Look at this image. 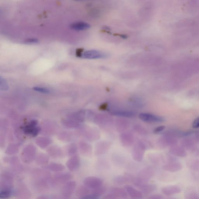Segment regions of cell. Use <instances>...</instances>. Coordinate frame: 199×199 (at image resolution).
Masks as SVG:
<instances>
[{"mask_svg":"<svg viewBox=\"0 0 199 199\" xmlns=\"http://www.w3.org/2000/svg\"><path fill=\"white\" fill-rule=\"evenodd\" d=\"M145 149L146 147L143 143L141 142L137 143L134 147L132 151V157L133 159L139 162L142 161Z\"/></svg>","mask_w":199,"mask_h":199,"instance_id":"6da1fadb","label":"cell"},{"mask_svg":"<svg viewBox=\"0 0 199 199\" xmlns=\"http://www.w3.org/2000/svg\"><path fill=\"white\" fill-rule=\"evenodd\" d=\"M177 142V140L175 137H173L165 133L159 139L158 144L161 147H165L175 145Z\"/></svg>","mask_w":199,"mask_h":199,"instance_id":"7a4b0ae2","label":"cell"},{"mask_svg":"<svg viewBox=\"0 0 199 199\" xmlns=\"http://www.w3.org/2000/svg\"><path fill=\"white\" fill-rule=\"evenodd\" d=\"M103 184V181L101 178L95 177H87L84 180L85 186L92 189L100 187Z\"/></svg>","mask_w":199,"mask_h":199,"instance_id":"3957f363","label":"cell"},{"mask_svg":"<svg viewBox=\"0 0 199 199\" xmlns=\"http://www.w3.org/2000/svg\"><path fill=\"white\" fill-rule=\"evenodd\" d=\"M38 124V121L35 120L32 121L28 125L24 128V133L25 134L31 135L33 137L36 136L41 130L40 127H37Z\"/></svg>","mask_w":199,"mask_h":199,"instance_id":"277c9868","label":"cell"},{"mask_svg":"<svg viewBox=\"0 0 199 199\" xmlns=\"http://www.w3.org/2000/svg\"><path fill=\"white\" fill-rule=\"evenodd\" d=\"M36 149L33 145H29L25 148L21 153V157L24 161L29 162L32 161L35 156Z\"/></svg>","mask_w":199,"mask_h":199,"instance_id":"5b68a950","label":"cell"},{"mask_svg":"<svg viewBox=\"0 0 199 199\" xmlns=\"http://www.w3.org/2000/svg\"><path fill=\"white\" fill-rule=\"evenodd\" d=\"M139 118L141 120L146 122H161L164 120L162 117L149 113H140Z\"/></svg>","mask_w":199,"mask_h":199,"instance_id":"8992f818","label":"cell"},{"mask_svg":"<svg viewBox=\"0 0 199 199\" xmlns=\"http://www.w3.org/2000/svg\"><path fill=\"white\" fill-rule=\"evenodd\" d=\"M182 168V164L179 162L172 158L167 164L163 167V169L164 170L171 172H178Z\"/></svg>","mask_w":199,"mask_h":199,"instance_id":"52a82bcc","label":"cell"},{"mask_svg":"<svg viewBox=\"0 0 199 199\" xmlns=\"http://www.w3.org/2000/svg\"><path fill=\"white\" fill-rule=\"evenodd\" d=\"M120 139L121 143L123 146L130 147L133 144L134 137L130 132H124L120 135Z\"/></svg>","mask_w":199,"mask_h":199,"instance_id":"ba28073f","label":"cell"},{"mask_svg":"<svg viewBox=\"0 0 199 199\" xmlns=\"http://www.w3.org/2000/svg\"><path fill=\"white\" fill-rule=\"evenodd\" d=\"M85 136L87 139L90 141H95L100 137L99 131L96 129L91 127H88L85 130Z\"/></svg>","mask_w":199,"mask_h":199,"instance_id":"9c48e42d","label":"cell"},{"mask_svg":"<svg viewBox=\"0 0 199 199\" xmlns=\"http://www.w3.org/2000/svg\"><path fill=\"white\" fill-rule=\"evenodd\" d=\"M111 146L110 143L107 141H101L98 143L95 147V154L97 155H102L106 153Z\"/></svg>","mask_w":199,"mask_h":199,"instance_id":"30bf717a","label":"cell"},{"mask_svg":"<svg viewBox=\"0 0 199 199\" xmlns=\"http://www.w3.org/2000/svg\"><path fill=\"white\" fill-rule=\"evenodd\" d=\"M153 175V171L150 168H146L142 170L139 173L137 182L141 184V182L148 180Z\"/></svg>","mask_w":199,"mask_h":199,"instance_id":"8fae6325","label":"cell"},{"mask_svg":"<svg viewBox=\"0 0 199 199\" xmlns=\"http://www.w3.org/2000/svg\"><path fill=\"white\" fill-rule=\"evenodd\" d=\"M104 56V54L99 51L91 50L84 52L81 57L85 59H95L102 58Z\"/></svg>","mask_w":199,"mask_h":199,"instance_id":"7c38bea8","label":"cell"},{"mask_svg":"<svg viewBox=\"0 0 199 199\" xmlns=\"http://www.w3.org/2000/svg\"><path fill=\"white\" fill-rule=\"evenodd\" d=\"M169 151L172 155L179 157H185L187 155L185 149L181 146L173 145Z\"/></svg>","mask_w":199,"mask_h":199,"instance_id":"4fadbf2b","label":"cell"},{"mask_svg":"<svg viewBox=\"0 0 199 199\" xmlns=\"http://www.w3.org/2000/svg\"><path fill=\"white\" fill-rule=\"evenodd\" d=\"M181 191V189L178 186H166L163 187L162 189V192L167 196H170L179 193Z\"/></svg>","mask_w":199,"mask_h":199,"instance_id":"5bb4252c","label":"cell"},{"mask_svg":"<svg viewBox=\"0 0 199 199\" xmlns=\"http://www.w3.org/2000/svg\"><path fill=\"white\" fill-rule=\"evenodd\" d=\"M80 165V158L77 155L74 156L67 163V166L68 169L73 171L78 168Z\"/></svg>","mask_w":199,"mask_h":199,"instance_id":"9a60e30c","label":"cell"},{"mask_svg":"<svg viewBox=\"0 0 199 199\" xmlns=\"http://www.w3.org/2000/svg\"><path fill=\"white\" fill-rule=\"evenodd\" d=\"M125 189L131 198L138 199L142 198V192L131 186H125Z\"/></svg>","mask_w":199,"mask_h":199,"instance_id":"2e32d148","label":"cell"},{"mask_svg":"<svg viewBox=\"0 0 199 199\" xmlns=\"http://www.w3.org/2000/svg\"><path fill=\"white\" fill-rule=\"evenodd\" d=\"M90 24L85 22H77L72 23L70 25V27L72 30L76 31H81L90 29Z\"/></svg>","mask_w":199,"mask_h":199,"instance_id":"e0dca14e","label":"cell"},{"mask_svg":"<svg viewBox=\"0 0 199 199\" xmlns=\"http://www.w3.org/2000/svg\"><path fill=\"white\" fill-rule=\"evenodd\" d=\"M76 182L72 181L68 182L65 186L63 189V195L65 196H70L75 189Z\"/></svg>","mask_w":199,"mask_h":199,"instance_id":"ac0fdd59","label":"cell"},{"mask_svg":"<svg viewBox=\"0 0 199 199\" xmlns=\"http://www.w3.org/2000/svg\"><path fill=\"white\" fill-rule=\"evenodd\" d=\"M113 115L125 118H132L136 115L134 112L128 111H114L111 112Z\"/></svg>","mask_w":199,"mask_h":199,"instance_id":"d6986e66","label":"cell"},{"mask_svg":"<svg viewBox=\"0 0 199 199\" xmlns=\"http://www.w3.org/2000/svg\"><path fill=\"white\" fill-rule=\"evenodd\" d=\"M80 150L83 154L85 156H90L92 153L91 145L85 142H81L80 143Z\"/></svg>","mask_w":199,"mask_h":199,"instance_id":"ffe728a7","label":"cell"},{"mask_svg":"<svg viewBox=\"0 0 199 199\" xmlns=\"http://www.w3.org/2000/svg\"><path fill=\"white\" fill-rule=\"evenodd\" d=\"M140 189L143 193L149 194L153 192L156 189V186L154 185H144L142 184L139 186Z\"/></svg>","mask_w":199,"mask_h":199,"instance_id":"44dd1931","label":"cell"},{"mask_svg":"<svg viewBox=\"0 0 199 199\" xmlns=\"http://www.w3.org/2000/svg\"><path fill=\"white\" fill-rule=\"evenodd\" d=\"M112 193L118 198H125L127 197V191L122 188H113L111 189Z\"/></svg>","mask_w":199,"mask_h":199,"instance_id":"7402d4cb","label":"cell"},{"mask_svg":"<svg viewBox=\"0 0 199 199\" xmlns=\"http://www.w3.org/2000/svg\"><path fill=\"white\" fill-rule=\"evenodd\" d=\"M51 142V140L49 139L44 137H40L37 139L36 143L37 145L41 147L44 148L49 145Z\"/></svg>","mask_w":199,"mask_h":199,"instance_id":"603a6c76","label":"cell"},{"mask_svg":"<svg viewBox=\"0 0 199 199\" xmlns=\"http://www.w3.org/2000/svg\"><path fill=\"white\" fill-rule=\"evenodd\" d=\"M182 145L183 147L188 150H191L195 147V143L192 140L189 139H185L182 142Z\"/></svg>","mask_w":199,"mask_h":199,"instance_id":"cb8c5ba5","label":"cell"},{"mask_svg":"<svg viewBox=\"0 0 199 199\" xmlns=\"http://www.w3.org/2000/svg\"><path fill=\"white\" fill-rule=\"evenodd\" d=\"M47 168L50 170L53 171H60L63 170L64 168V167L62 164H56V163H52V164H49Z\"/></svg>","mask_w":199,"mask_h":199,"instance_id":"d4e9b609","label":"cell"},{"mask_svg":"<svg viewBox=\"0 0 199 199\" xmlns=\"http://www.w3.org/2000/svg\"><path fill=\"white\" fill-rule=\"evenodd\" d=\"M188 165L190 169L194 170H199V159H193L189 162Z\"/></svg>","mask_w":199,"mask_h":199,"instance_id":"484cf974","label":"cell"},{"mask_svg":"<svg viewBox=\"0 0 199 199\" xmlns=\"http://www.w3.org/2000/svg\"><path fill=\"white\" fill-rule=\"evenodd\" d=\"M105 191L106 189L105 187L102 186L100 187H98V188L93 189L92 193L99 198L102 195L104 194Z\"/></svg>","mask_w":199,"mask_h":199,"instance_id":"4316f807","label":"cell"},{"mask_svg":"<svg viewBox=\"0 0 199 199\" xmlns=\"http://www.w3.org/2000/svg\"><path fill=\"white\" fill-rule=\"evenodd\" d=\"M11 189L10 188H4L1 190L0 192V197L1 198H6L9 197L11 195Z\"/></svg>","mask_w":199,"mask_h":199,"instance_id":"83f0119b","label":"cell"},{"mask_svg":"<svg viewBox=\"0 0 199 199\" xmlns=\"http://www.w3.org/2000/svg\"><path fill=\"white\" fill-rule=\"evenodd\" d=\"M65 127L69 128H77L80 127V124L78 122H72V121H66L64 122Z\"/></svg>","mask_w":199,"mask_h":199,"instance_id":"f1b7e54d","label":"cell"},{"mask_svg":"<svg viewBox=\"0 0 199 199\" xmlns=\"http://www.w3.org/2000/svg\"><path fill=\"white\" fill-rule=\"evenodd\" d=\"M33 89L35 91L43 93V94H49L51 92L50 90L48 88H46L40 87H35L33 88Z\"/></svg>","mask_w":199,"mask_h":199,"instance_id":"f546056e","label":"cell"},{"mask_svg":"<svg viewBox=\"0 0 199 199\" xmlns=\"http://www.w3.org/2000/svg\"><path fill=\"white\" fill-rule=\"evenodd\" d=\"M1 84H0V88L2 91H6L8 90V86L6 80L3 78L1 77Z\"/></svg>","mask_w":199,"mask_h":199,"instance_id":"4dcf8cb0","label":"cell"},{"mask_svg":"<svg viewBox=\"0 0 199 199\" xmlns=\"http://www.w3.org/2000/svg\"><path fill=\"white\" fill-rule=\"evenodd\" d=\"M54 150L53 147L50 149L49 152V154H50L52 156H55L57 157V156H59L61 153L60 150L57 147H55V150Z\"/></svg>","mask_w":199,"mask_h":199,"instance_id":"1f68e13d","label":"cell"},{"mask_svg":"<svg viewBox=\"0 0 199 199\" xmlns=\"http://www.w3.org/2000/svg\"><path fill=\"white\" fill-rule=\"evenodd\" d=\"M117 184L119 185H122L124 184L125 183L127 182V178L125 177H117L115 180Z\"/></svg>","mask_w":199,"mask_h":199,"instance_id":"d6a6232c","label":"cell"},{"mask_svg":"<svg viewBox=\"0 0 199 199\" xmlns=\"http://www.w3.org/2000/svg\"><path fill=\"white\" fill-rule=\"evenodd\" d=\"M17 149L16 146L14 145H11L9 147L7 150V153L9 154H13L17 151Z\"/></svg>","mask_w":199,"mask_h":199,"instance_id":"836d02e7","label":"cell"},{"mask_svg":"<svg viewBox=\"0 0 199 199\" xmlns=\"http://www.w3.org/2000/svg\"><path fill=\"white\" fill-rule=\"evenodd\" d=\"M135 130L137 131L139 133H142V134H145L146 133V131L142 127L140 126H135L134 127Z\"/></svg>","mask_w":199,"mask_h":199,"instance_id":"e575fe53","label":"cell"},{"mask_svg":"<svg viewBox=\"0 0 199 199\" xmlns=\"http://www.w3.org/2000/svg\"><path fill=\"white\" fill-rule=\"evenodd\" d=\"M165 129V127L164 126H159L154 129L153 131L154 133L158 134L162 132Z\"/></svg>","mask_w":199,"mask_h":199,"instance_id":"d590c367","label":"cell"},{"mask_svg":"<svg viewBox=\"0 0 199 199\" xmlns=\"http://www.w3.org/2000/svg\"><path fill=\"white\" fill-rule=\"evenodd\" d=\"M39 40L35 38H30L25 41V43L27 44H35L39 43Z\"/></svg>","mask_w":199,"mask_h":199,"instance_id":"8d00e7d4","label":"cell"},{"mask_svg":"<svg viewBox=\"0 0 199 199\" xmlns=\"http://www.w3.org/2000/svg\"><path fill=\"white\" fill-rule=\"evenodd\" d=\"M198 195L196 193H194L193 192H190V193H186V198L188 199H196L198 198Z\"/></svg>","mask_w":199,"mask_h":199,"instance_id":"74e56055","label":"cell"},{"mask_svg":"<svg viewBox=\"0 0 199 199\" xmlns=\"http://www.w3.org/2000/svg\"><path fill=\"white\" fill-rule=\"evenodd\" d=\"M99 198V197H98V196H96L93 193L91 194L87 195L81 198L82 199H97Z\"/></svg>","mask_w":199,"mask_h":199,"instance_id":"f35d334b","label":"cell"},{"mask_svg":"<svg viewBox=\"0 0 199 199\" xmlns=\"http://www.w3.org/2000/svg\"><path fill=\"white\" fill-rule=\"evenodd\" d=\"M76 151H77V147H76V145L74 144L71 145V147L69 149V155H72V154H75Z\"/></svg>","mask_w":199,"mask_h":199,"instance_id":"ab89813d","label":"cell"},{"mask_svg":"<svg viewBox=\"0 0 199 199\" xmlns=\"http://www.w3.org/2000/svg\"><path fill=\"white\" fill-rule=\"evenodd\" d=\"M192 127L194 128H199V117L195 120L192 123Z\"/></svg>","mask_w":199,"mask_h":199,"instance_id":"60d3db41","label":"cell"},{"mask_svg":"<svg viewBox=\"0 0 199 199\" xmlns=\"http://www.w3.org/2000/svg\"><path fill=\"white\" fill-rule=\"evenodd\" d=\"M164 198L161 195H151L149 198V199H161Z\"/></svg>","mask_w":199,"mask_h":199,"instance_id":"b9f144b4","label":"cell"},{"mask_svg":"<svg viewBox=\"0 0 199 199\" xmlns=\"http://www.w3.org/2000/svg\"><path fill=\"white\" fill-rule=\"evenodd\" d=\"M77 52H76V55L78 57H81L82 55V50L81 49H79L77 50Z\"/></svg>","mask_w":199,"mask_h":199,"instance_id":"7bdbcfd3","label":"cell"},{"mask_svg":"<svg viewBox=\"0 0 199 199\" xmlns=\"http://www.w3.org/2000/svg\"><path fill=\"white\" fill-rule=\"evenodd\" d=\"M107 108V105L105 104H103L100 107V109L102 110H105Z\"/></svg>","mask_w":199,"mask_h":199,"instance_id":"ee69618b","label":"cell"},{"mask_svg":"<svg viewBox=\"0 0 199 199\" xmlns=\"http://www.w3.org/2000/svg\"><path fill=\"white\" fill-rule=\"evenodd\" d=\"M120 36L122 37V38H123V39H126V38H127V36L126 35H121Z\"/></svg>","mask_w":199,"mask_h":199,"instance_id":"f6af8a7d","label":"cell"},{"mask_svg":"<svg viewBox=\"0 0 199 199\" xmlns=\"http://www.w3.org/2000/svg\"><path fill=\"white\" fill-rule=\"evenodd\" d=\"M75 1H81V0H75Z\"/></svg>","mask_w":199,"mask_h":199,"instance_id":"bcb514c9","label":"cell"}]
</instances>
